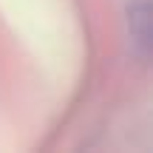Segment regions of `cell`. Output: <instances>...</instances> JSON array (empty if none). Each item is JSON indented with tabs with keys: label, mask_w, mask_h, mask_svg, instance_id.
<instances>
[{
	"label": "cell",
	"mask_w": 153,
	"mask_h": 153,
	"mask_svg": "<svg viewBox=\"0 0 153 153\" xmlns=\"http://www.w3.org/2000/svg\"><path fill=\"white\" fill-rule=\"evenodd\" d=\"M128 34H131L133 48L142 57L150 54V6L148 0H136L128 9Z\"/></svg>",
	"instance_id": "obj_1"
}]
</instances>
